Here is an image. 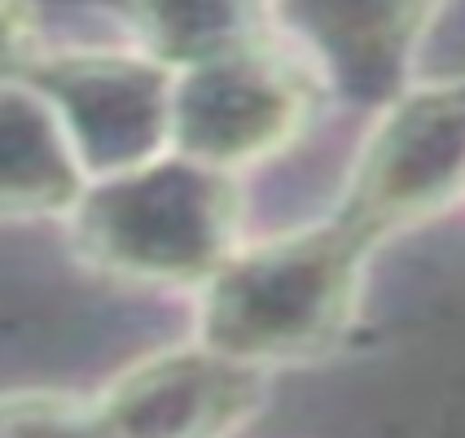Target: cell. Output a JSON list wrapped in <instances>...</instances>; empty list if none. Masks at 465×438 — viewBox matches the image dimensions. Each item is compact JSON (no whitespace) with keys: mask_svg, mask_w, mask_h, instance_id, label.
Returning a JSON list of instances; mask_svg holds the SVG:
<instances>
[{"mask_svg":"<svg viewBox=\"0 0 465 438\" xmlns=\"http://www.w3.org/2000/svg\"><path fill=\"white\" fill-rule=\"evenodd\" d=\"M40 53V18L31 0H0V79H23Z\"/></svg>","mask_w":465,"mask_h":438,"instance_id":"cell-11","label":"cell"},{"mask_svg":"<svg viewBox=\"0 0 465 438\" xmlns=\"http://www.w3.org/2000/svg\"><path fill=\"white\" fill-rule=\"evenodd\" d=\"M457 198H465V79H440L382 105L334 215L382 246Z\"/></svg>","mask_w":465,"mask_h":438,"instance_id":"cell-4","label":"cell"},{"mask_svg":"<svg viewBox=\"0 0 465 438\" xmlns=\"http://www.w3.org/2000/svg\"><path fill=\"white\" fill-rule=\"evenodd\" d=\"M373 250L378 241L338 215L242 246L203 285L198 334L207 346L268 373L325 360L361 320Z\"/></svg>","mask_w":465,"mask_h":438,"instance_id":"cell-1","label":"cell"},{"mask_svg":"<svg viewBox=\"0 0 465 438\" xmlns=\"http://www.w3.org/2000/svg\"><path fill=\"white\" fill-rule=\"evenodd\" d=\"M237 171L167 150L119 176L88 180L71 210L75 255L136 285H203L242 250Z\"/></svg>","mask_w":465,"mask_h":438,"instance_id":"cell-2","label":"cell"},{"mask_svg":"<svg viewBox=\"0 0 465 438\" xmlns=\"http://www.w3.org/2000/svg\"><path fill=\"white\" fill-rule=\"evenodd\" d=\"M84 189L88 171L49 97L0 79V219L71 215Z\"/></svg>","mask_w":465,"mask_h":438,"instance_id":"cell-8","label":"cell"},{"mask_svg":"<svg viewBox=\"0 0 465 438\" xmlns=\"http://www.w3.org/2000/svg\"><path fill=\"white\" fill-rule=\"evenodd\" d=\"M268 368L232 360L207 342L132 364L88 399L84 434L207 438L232 434L263 413Z\"/></svg>","mask_w":465,"mask_h":438,"instance_id":"cell-6","label":"cell"},{"mask_svg":"<svg viewBox=\"0 0 465 438\" xmlns=\"http://www.w3.org/2000/svg\"><path fill=\"white\" fill-rule=\"evenodd\" d=\"M88 399L53 394V390H23L0 399V434H84Z\"/></svg>","mask_w":465,"mask_h":438,"instance_id":"cell-10","label":"cell"},{"mask_svg":"<svg viewBox=\"0 0 465 438\" xmlns=\"http://www.w3.org/2000/svg\"><path fill=\"white\" fill-rule=\"evenodd\" d=\"M23 83L49 97L88 180L132 171L172 150L176 66L154 53H40Z\"/></svg>","mask_w":465,"mask_h":438,"instance_id":"cell-5","label":"cell"},{"mask_svg":"<svg viewBox=\"0 0 465 438\" xmlns=\"http://www.w3.org/2000/svg\"><path fill=\"white\" fill-rule=\"evenodd\" d=\"M448 5L452 0H277L272 23L334 97L382 110L404 92L417 49Z\"/></svg>","mask_w":465,"mask_h":438,"instance_id":"cell-7","label":"cell"},{"mask_svg":"<svg viewBox=\"0 0 465 438\" xmlns=\"http://www.w3.org/2000/svg\"><path fill=\"white\" fill-rule=\"evenodd\" d=\"M321 88L308 57L268 35L211 53L176 71L172 150L224 171L268 162L303 136Z\"/></svg>","mask_w":465,"mask_h":438,"instance_id":"cell-3","label":"cell"},{"mask_svg":"<svg viewBox=\"0 0 465 438\" xmlns=\"http://www.w3.org/2000/svg\"><path fill=\"white\" fill-rule=\"evenodd\" d=\"M128 23L132 40L167 66H189L211 53L268 35L277 0H102Z\"/></svg>","mask_w":465,"mask_h":438,"instance_id":"cell-9","label":"cell"}]
</instances>
